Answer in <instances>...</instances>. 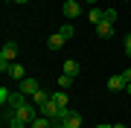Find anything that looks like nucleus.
<instances>
[{
	"label": "nucleus",
	"mask_w": 131,
	"mask_h": 128,
	"mask_svg": "<svg viewBox=\"0 0 131 128\" xmlns=\"http://www.w3.org/2000/svg\"><path fill=\"white\" fill-rule=\"evenodd\" d=\"M122 50H125V55H131V32L122 38Z\"/></svg>",
	"instance_id": "obj_18"
},
{
	"label": "nucleus",
	"mask_w": 131,
	"mask_h": 128,
	"mask_svg": "<svg viewBox=\"0 0 131 128\" xmlns=\"http://www.w3.org/2000/svg\"><path fill=\"white\" fill-rule=\"evenodd\" d=\"M88 20H90V24H102V20H105V12H99V9H90V15H88Z\"/></svg>",
	"instance_id": "obj_13"
},
{
	"label": "nucleus",
	"mask_w": 131,
	"mask_h": 128,
	"mask_svg": "<svg viewBox=\"0 0 131 128\" xmlns=\"http://www.w3.org/2000/svg\"><path fill=\"white\" fill-rule=\"evenodd\" d=\"M52 128H67V125H64V122H56V125H52Z\"/></svg>",
	"instance_id": "obj_21"
},
{
	"label": "nucleus",
	"mask_w": 131,
	"mask_h": 128,
	"mask_svg": "<svg viewBox=\"0 0 131 128\" xmlns=\"http://www.w3.org/2000/svg\"><path fill=\"white\" fill-rule=\"evenodd\" d=\"M122 79H125V87L131 85V67H128V70H122Z\"/></svg>",
	"instance_id": "obj_20"
},
{
	"label": "nucleus",
	"mask_w": 131,
	"mask_h": 128,
	"mask_svg": "<svg viewBox=\"0 0 131 128\" xmlns=\"http://www.w3.org/2000/svg\"><path fill=\"white\" fill-rule=\"evenodd\" d=\"M6 128H9V125H6Z\"/></svg>",
	"instance_id": "obj_29"
},
{
	"label": "nucleus",
	"mask_w": 131,
	"mask_h": 128,
	"mask_svg": "<svg viewBox=\"0 0 131 128\" xmlns=\"http://www.w3.org/2000/svg\"><path fill=\"white\" fill-rule=\"evenodd\" d=\"M114 128H125V125H122V122H117V125H114Z\"/></svg>",
	"instance_id": "obj_22"
},
{
	"label": "nucleus",
	"mask_w": 131,
	"mask_h": 128,
	"mask_svg": "<svg viewBox=\"0 0 131 128\" xmlns=\"http://www.w3.org/2000/svg\"><path fill=\"white\" fill-rule=\"evenodd\" d=\"M15 3H29V0H15Z\"/></svg>",
	"instance_id": "obj_25"
},
{
	"label": "nucleus",
	"mask_w": 131,
	"mask_h": 128,
	"mask_svg": "<svg viewBox=\"0 0 131 128\" xmlns=\"http://www.w3.org/2000/svg\"><path fill=\"white\" fill-rule=\"evenodd\" d=\"M52 102H56L58 108H67V105H70V99H67V90H56V93H52Z\"/></svg>",
	"instance_id": "obj_11"
},
{
	"label": "nucleus",
	"mask_w": 131,
	"mask_h": 128,
	"mask_svg": "<svg viewBox=\"0 0 131 128\" xmlns=\"http://www.w3.org/2000/svg\"><path fill=\"white\" fill-rule=\"evenodd\" d=\"M18 90L24 96H35L38 90H41V85H38V79H32V76H26L24 82H18Z\"/></svg>",
	"instance_id": "obj_3"
},
{
	"label": "nucleus",
	"mask_w": 131,
	"mask_h": 128,
	"mask_svg": "<svg viewBox=\"0 0 131 128\" xmlns=\"http://www.w3.org/2000/svg\"><path fill=\"white\" fill-rule=\"evenodd\" d=\"M61 12H64V18H79L82 15V3L79 0H67V3L61 6Z\"/></svg>",
	"instance_id": "obj_4"
},
{
	"label": "nucleus",
	"mask_w": 131,
	"mask_h": 128,
	"mask_svg": "<svg viewBox=\"0 0 131 128\" xmlns=\"http://www.w3.org/2000/svg\"><path fill=\"white\" fill-rule=\"evenodd\" d=\"M64 73H67V76H79V73H82V67H79V61H76V58H67V61H64Z\"/></svg>",
	"instance_id": "obj_8"
},
{
	"label": "nucleus",
	"mask_w": 131,
	"mask_h": 128,
	"mask_svg": "<svg viewBox=\"0 0 131 128\" xmlns=\"http://www.w3.org/2000/svg\"><path fill=\"white\" fill-rule=\"evenodd\" d=\"M20 128H32V125H20Z\"/></svg>",
	"instance_id": "obj_27"
},
{
	"label": "nucleus",
	"mask_w": 131,
	"mask_h": 128,
	"mask_svg": "<svg viewBox=\"0 0 131 128\" xmlns=\"http://www.w3.org/2000/svg\"><path fill=\"white\" fill-rule=\"evenodd\" d=\"M9 99H12V93H9L6 87H0V105L6 108V105H9Z\"/></svg>",
	"instance_id": "obj_17"
},
{
	"label": "nucleus",
	"mask_w": 131,
	"mask_h": 128,
	"mask_svg": "<svg viewBox=\"0 0 131 128\" xmlns=\"http://www.w3.org/2000/svg\"><path fill=\"white\" fill-rule=\"evenodd\" d=\"M70 85H73V76L61 73V76H58V87H70Z\"/></svg>",
	"instance_id": "obj_16"
},
{
	"label": "nucleus",
	"mask_w": 131,
	"mask_h": 128,
	"mask_svg": "<svg viewBox=\"0 0 131 128\" xmlns=\"http://www.w3.org/2000/svg\"><path fill=\"white\" fill-rule=\"evenodd\" d=\"M96 128H114V125H96Z\"/></svg>",
	"instance_id": "obj_24"
},
{
	"label": "nucleus",
	"mask_w": 131,
	"mask_h": 128,
	"mask_svg": "<svg viewBox=\"0 0 131 128\" xmlns=\"http://www.w3.org/2000/svg\"><path fill=\"white\" fill-rule=\"evenodd\" d=\"M9 76H12L15 82H24V79H26V70H24V64H15V61H12V64H9Z\"/></svg>",
	"instance_id": "obj_5"
},
{
	"label": "nucleus",
	"mask_w": 131,
	"mask_h": 128,
	"mask_svg": "<svg viewBox=\"0 0 131 128\" xmlns=\"http://www.w3.org/2000/svg\"><path fill=\"white\" fill-rule=\"evenodd\" d=\"M125 93H128V96H131V85H128V87H125Z\"/></svg>",
	"instance_id": "obj_23"
},
{
	"label": "nucleus",
	"mask_w": 131,
	"mask_h": 128,
	"mask_svg": "<svg viewBox=\"0 0 131 128\" xmlns=\"http://www.w3.org/2000/svg\"><path fill=\"white\" fill-rule=\"evenodd\" d=\"M58 32H61V35H64V41H70V38H73V35H76V29H73L70 24H64V26H61V29H58Z\"/></svg>",
	"instance_id": "obj_15"
},
{
	"label": "nucleus",
	"mask_w": 131,
	"mask_h": 128,
	"mask_svg": "<svg viewBox=\"0 0 131 128\" xmlns=\"http://www.w3.org/2000/svg\"><path fill=\"white\" fill-rule=\"evenodd\" d=\"M96 35H99V38H111V35H114V24H108V20L96 24Z\"/></svg>",
	"instance_id": "obj_10"
},
{
	"label": "nucleus",
	"mask_w": 131,
	"mask_h": 128,
	"mask_svg": "<svg viewBox=\"0 0 131 128\" xmlns=\"http://www.w3.org/2000/svg\"><path fill=\"white\" fill-rule=\"evenodd\" d=\"M50 99H52V93H47V90H38V93L32 96V105H35V108H44Z\"/></svg>",
	"instance_id": "obj_9"
},
{
	"label": "nucleus",
	"mask_w": 131,
	"mask_h": 128,
	"mask_svg": "<svg viewBox=\"0 0 131 128\" xmlns=\"http://www.w3.org/2000/svg\"><path fill=\"white\" fill-rule=\"evenodd\" d=\"M108 90H125V79L122 76H111L108 79Z\"/></svg>",
	"instance_id": "obj_12"
},
{
	"label": "nucleus",
	"mask_w": 131,
	"mask_h": 128,
	"mask_svg": "<svg viewBox=\"0 0 131 128\" xmlns=\"http://www.w3.org/2000/svg\"><path fill=\"white\" fill-rule=\"evenodd\" d=\"M47 47H50L52 52H56V50H61V47H64V35H61V32H52L50 38H47Z\"/></svg>",
	"instance_id": "obj_6"
},
{
	"label": "nucleus",
	"mask_w": 131,
	"mask_h": 128,
	"mask_svg": "<svg viewBox=\"0 0 131 128\" xmlns=\"http://www.w3.org/2000/svg\"><path fill=\"white\" fill-rule=\"evenodd\" d=\"M67 128H82V114H73V111H67V117L61 119Z\"/></svg>",
	"instance_id": "obj_7"
},
{
	"label": "nucleus",
	"mask_w": 131,
	"mask_h": 128,
	"mask_svg": "<svg viewBox=\"0 0 131 128\" xmlns=\"http://www.w3.org/2000/svg\"><path fill=\"white\" fill-rule=\"evenodd\" d=\"M84 3H96V0H84Z\"/></svg>",
	"instance_id": "obj_26"
},
{
	"label": "nucleus",
	"mask_w": 131,
	"mask_h": 128,
	"mask_svg": "<svg viewBox=\"0 0 131 128\" xmlns=\"http://www.w3.org/2000/svg\"><path fill=\"white\" fill-rule=\"evenodd\" d=\"M6 3H9V0H6Z\"/></svg>",
	"instance_id": "obj_28"
},
{
	"label": "nucleus",
	"mask_w": 131,
	"mask_h": 128,
	"mask_svg": "<svg viewBox=\"0 0 131 128\" xmlns=\"http://www.w3.org/2000/svg\"><path fill=\"white\" fill-rule=\"evenodd\" d=\"M105 20L114 24V20H117V9H105Z\"/></svg>",
	"instance_id": "obj_19"
},
{
	"label": "nucleus",
	"mask_w": 131,
	"mask_h": 128,
	"mask_svg": "<svg viewBox=\"0 0 131 128\" xmlns=\"http://www.w3.org/2000/svg\"><path fill=\"white\" fill-rule=\"evenodd\" d=\"M41 117V111L35 108V105H18V108H3V122L9 125V128H20V125H32L35 119Z\"/></svg>",
	"instance_id": "obj_1"
},
{
	"label": "nucleus",
	"mask_w": 131,
	"mask_h": 128,
	"mask_svg": "<svg viewBox=\"0 0 131 128\" xmlns=\"http://www.w3.org/2000/svg\"><path fill=\"white\" fill-rule=\"evenodd\" d=\"M52 125H56V122H52L50 117H38L35 122H32V128H52Z\"/></svg>",
	"instance_id": "obj_14"
},
{
	"label": "nucleus",
	"mask_w": 131,
	"mask_h": 128,
	"mask_svg": "<svg viewBox=\"0 0 131 128\" xmlns=\"http://www.w3.org/2000/svg\"><path fill=\"white\" fill-rule=\"evenodd\" d=\"M15 58H18V44H15V41H6L3 50H0V64H12Z\"/></svg>",
	"instance_id": "obj_2"
}]
</instances>
